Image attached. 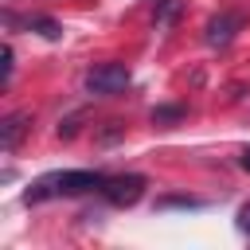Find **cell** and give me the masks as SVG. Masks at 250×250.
Returning <instances> with one entry per match:
<instances>
[{"label":"cell","mask_w":250,"mask_h":250,"mask_svg":"<svg viewBox=\"0 0 250 250\" xmlns=\"http://www.w3.org/2000/svg\"><path fill=\"white\" fill-rule=\"evenodd\" d=\"M78 125H82V113H70L66 121H59V137H74Z\"/></svg>","instance_id":"cell-9"},{"label":"cell","mask_w":250,"mask_h":250,"mask_svg":"<svg viewBox=\"0 0 250 250\" xmlns=\"http://www.w3.org/2000/svg\"><path fill=\"white\" fill-rule=\"evenodd\" d=\"M156 207H199V199H191V195H168V199H160Z\"/></svg>","instance_id":"cell-10"},{"label":"cell","mask_w":250,"mask_h":250,"mask_svg":"<svg viewBox=\"0 0 250 250\" xmlns=\"http://www.w3.org/2000/svg\"><path fill=\"white\" fill-rule=\"evenodd\" d=\"M0 59H4V86H8V82H12V70H16V55H12V47H4Z\"/></svg>","instance_id":"cell-11"},{"label":"cell","mask_w":250,"mask_h":250,"mask_svg":"<svg viewBox=\"0 0 250 250\" xmlns=\"http://www.w3.org/2000/svg\"><path fill=\"white\" fill-rule=\"evenodd\" d=\"M238 230H242V234H250V203L238 211Z\"/></svg>","instance_id":"cell-13"},{"label":"cell","mask_w":250,"mask_h":250,"mask_svg":"<svg viewBox=\"0 0 250 250\" xmlns=\"http://www.w3.org/2000/svg\"><path fill=\"white\" fill-rule=\"evenodd\" d=\"M102 184H105V176L102 172H51V176H43V180H35L27 191H23V203H43V199H51V195H82V191H102Z\"/></svg>","instance_id":"cell-1"},{"label":"cell","mask_w":250,"mask_h":250,"mask_svg":"<svg viewBox=\"0 0 250 250\" xmlns=\"http://www.w3.org/2000/svg\"><path fill=\"white\" fill-rule=\"evenodd\" d=\"M176 12H180V0H160L152 16H156V23H172V20H176Z\"/></svg>","instance_id":"cell-8"},{"label":"cell","mask_w":250,"mask_h":250,"mask_svg":"<svg viewBox=\"0 0 250 250\" xmlns=\"http://www.w3.org/2000/svg\"><path fill=\"white\" fill-rule=\"evenodd\" d=\"M102 195H105L113 207H133V203L145 195V176H137V172H129V176H105Z\"/></svg>","instance_id":"cell-3"},{"label":"cell","mask_w":250,"mask_h":250,"mask_svg":"<svg viewBox=\"0 0 250 250\" xmlns=\"http://www.w3.org/2000/svg\"><path fill=\"white\" fill-rule=\"evenodd\" d=\"M27 31H35V35H43V39H62L59 20H51V16H31V20H27Z\"/></svg>","instance_id":"cell-6"},{"label":"cell","mask_w":250,"mask_h":250,"mask_svg":"<svg viewBox=\"0 0 250 250\" xmlns=\"http://www.w3.org/2000/svg\"><path fill=\"white\" fill-rule=\"evenodd\" d=\"M238 27H242V16H238V12H219V16L207 20L203 39H207V47H227V43L234 39Z\"/></svg>","instance_id":"cell-4"},{"label":"cell","mask_w":250,"mask_h":250,"mask_svg":"<svg viewBox=\"0 0 250 250\" xmlns=\"http://www.w3.org/2000/svg\"><path fill=\"white\" fill-rule=\"evenodd\" d=\"M184 117V105H160L152 109V125H168V121H180Z\"/></svg>","instance_id":"cell-7"},{"label":"cell","mask_w":250,"mask_h":250,"mask_svg":"<svg viewBox=\"0 0 250 250\" xmlns=\"http://www.w3.org/2000/svg\"><path fill=\"white\" fill-rule=\"evenodd\" d=\"M121 133H125V125H117V121H109V129L102 133V141H117Z\"/></svg>","instance_id":"cell-12"},{"label":"cell","mask_w":250,"mask_h":250,"mask_svg":"<svg viewBox=\"0 0 250 250\" xmlns=\"http://www.w3.org/2000/svg\"><path fill=\"white\" fill-rule=\"evenodd\" d=\"M242 168H246V172H250V148H246V152H242Z\"/></svg>","instance_id":"cell-14"},{"label":"cell","mask_w":250,"mask_h":250,"mask_svg":"<svg viewBox=\"0 0 250 250\" xmlns=\"http://www.w3.org/2000/svg\"><path fill=\"white\" fill-rule=\"evenodd\" d=\"M27 129H31V113H23V109L8 113V117L0 121V148H4V152H16Z\"/></svg>","instance_id":"cell-5"},{"label":"cell","mask_w":250,"mask_h":250,"mask_svg":"<svg viewBox=\"0 0 250 250\" xmlns=\"http://www.w3.org/2000/svg\"><path fill=\"white\" fill-rule=\"evenodd\" d=\"M129 86V66L125 62H102L86 74V90L98 94V98H113Z\"/></svg>","instance_id":"cell-2"}]
</instances>
